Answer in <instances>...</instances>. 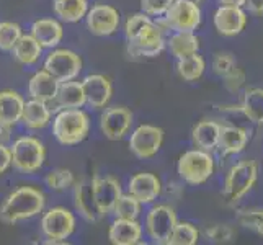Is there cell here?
Masks as SVG:
<instances>
[{
	"instance_id": "7a4b0ae2",
	"label": "cell",
	"mask_w": 263,
	"mask_h": 245,
	"mask_svg": "<svg viewBox=\"0 0 263 245\" xmlns=\"http://www.w3.org/2000/svg\"><path fill=\"white\" fill-rule=\"evenodd\" d=\"M51 123L54 138L62 146H77L90 133V118L82 108L59 110Z\"/></svg>"
},
{
	"instance_id": "ac0fdd59",
	"label": "cell",
	"mask_w": 263,
	"mask_h": 245,
	"mask_svg": "<svg viewBox=\"0 0 263 245\" xmlns=\"http://www.w3.org/2000/svg\"><path fill=\"white\" fill-rule=\"evenodd\" d=\"M74 206H76V211L88 222H95L97 219L102 217V214L98 213V208L95 204L92 178H82L76 183Z\"/></svg>"
},
{
	"instance_id": "83f0119b",
	"label": "cell",
	"mask_w": 263,
	"mask_h": 245,
	"mask_svg": "<svg viewBox=\"0 0 263 245\" xmlns=\"http://www.w3.org/2000/svg\"><path fill=\"white\" fill-rule=\"evenodd\" d=\"M52 10L59 20L77 23L84 20L88 12V0H52Z\"/></svg>"
},
{
	"instance_id": "4dcf8cb0",
	"label": "cell",
	"mask_w": 263,
	"mask_h": 245,
	"mask_svg": "<svg viewBox=\"0 0 263 245\" xmlns=\"http://www.w3.org/2000/svg\"><path fill=\"white\" fill-rule=\"evenodd\" d=\"M178 76L186 80V82H195L203 76L204 72V59L199 56L198 52L192 54V56L178 59L177 64Z\"/></svg>"
},
{
	"instance_id": "277c9868",
	"label": "cell",
	"mask_w": 263,
	"mask_h": 245,
	"mask_svg": "<svg viewBox=\"0 0 263 245\" xmlns=\"http://www.w3.org/2000/svg\"><path fill=\"white\" fill-rule=\"evenodd\" d=\"M41 232L44 234V243L58 245V243H67L66 239H69L76 231V216L72 211H69L64 206L51 208L41 217Z\"/></svg>"
},
{
	"instance_id": "52a82bcc",
	"label": "cell",
	"mask_w": 263,
	"mask_h": 245,
	"mask_svg": "<svg viewBox=\"0 0 263 245\" xmlns=\"http://www.w3.org/2000/svg\"><path fill=\"white\" fill-rule=\"evenodd\" d=\"M43 69L58 82L74 80L82 72V58L70 49H51L44 58Z\"/></svg>"
},
{
	"instance_id": "3957f363",
	"label": "cell",
	"mask_w": 263,
	"mask_h": 245,
	"mask_svg": "<svg viewBox=\"0 0 263 245\" xmlns=\"http://www.w3.org/2000/svg\"><path fill=\"white\" fill-rule=\"evenodd\" d=\"M10 154L13 168L26 175L40 172L46 160V147L34 136H22L15 139L10 146Z\"/></svg>"
},
{
	"instance_id": "484cf974",
	"label": "cell",
	"mask_w": 263,
	"mask_h": 245,
	"mask_svg": "<svg viewBox=\"0 0 263 245\" xmlns=\"http://www.w3.org/2000/svg\"><path fill=\"white\" fill-rule=\"evenodd\" d=\"M219 134H221V124L219 123L201 121L193 128L192 139H193V144L196 146V149L211 152L217 147Z\"/></svg>"
},
{
	"instance_id": "603a6c76",
	"label": "cell",
	"mask_w": 263,
	"mask_h": 245,
	"mask_svg": "<svg viewBox=\"0 0 263 245\" xmlns=\"http://www.w3.org/2000/svg\"><path fill=\"white\" fill-rule=\"evenodd\" d=\"M25 106V98L15 90H0V124L13 128L20 123Z\"/></svg>"
},
{
	"instance_id": "44dd1931",
	"label": "cell",
	"mask_w": 263,
	"mask_h": 245,
	"mask_svg": "<svg viewBox=\"0 0 263 245\" xmlns=\"http://www.w3.org/2000/svg\"><path fill=\"white\" fill-rule=\"evenodd\" d=\"M108 239L115 245H136L142 239V225L138 219L116 217L108 229Z\"/></svg>"
},
{
	"instance_id": "8992f818",
	"label": "cell",
	"mask_w": 263,
	"mask_h": 245,
	"mask_svg": "<svg viewBox=\"0 0 263 245\" xmlns=\"http://www.w3.org/2000/svg\"><path fill=\"white\" fill-rule=\"evenodd\" d=\"M258 177V167L255 160H242L231 168L224 181V196L229 203H237L246 196Z\"/></svg>"
},
{
	"instance_id": "5bb4252c",
	"label": "cell",
	"mask_w": 263,
	"mask_h": 245,
	"mask_svg": "<svg viewBox=\"0 0 263 245\" xmlns=\"http://www.w3.org/2000/svg\"><path fill=\"white\" fill-rule=\"evenodd\" d=\"M92 185H93V198L98 208V213L102 214V217L106 214H111L118 198L123 193L120 180L111 175L93 177Z\"/></svg>"
},
{
	"instance_id": "7bdbcfd3",
	"label": "cell",
	"mask_w": 263,
	"mask_h": 245,
	"mask_svg": "<svg viewBox=\"0 0 263 245\" xmlns=\"http://www.w3.org/2000/svg\"><path fill=\"white\" fill-rule=\"evenodd\" d=\"M246 5L252 13H263V0H246Z\"/></svg>"
},
{
	"instance_id": "e575fe53",
	"label": "cell",
	"mask_w": 263,
	"mask_h": 245,
	"mask_svg": "<svg viewBox=\"0 0 263 245\" xmlns=\"http://www.w3.org/2000/svg\"><path fill=\"white\" fill-rule=\"evenodd\" d=\"M23 34L22 26L13 22H2L0 23V51L10 52L15 43L20 40Z\"/></svg>"
},
{
	"instance_id": "d4e9b609",
	"label": "cell",
	"mask_w": 263,
	"mask_h": 245,
	"mask_svg": "<svg viewBox=\"0 0 263 245\" xmlns=\"http://www.w3.org/2000/svg\"><path fill=\"white\" fill-rule=\"evenodd\" d=\"M10 52L18 64L34 66L43 56V46L31 34H22Z\"/></svg>"
},
{
	"instance_id": "ba28073f",
	"label": "cell",
	"mask_w": 263,
	"mask_h": 245,
	"mask_svg": "<svg viewBox=\"0 0 263 245\" xmlns=\"http://www.w3.org/2000/svg\"><path fill=\"white\" fill-rule=\"evenodd\" d=\"M160 18L172 31H195L201 23V10L193 0H174Z\"/></svg>"
},
{
	"instance_id": "ffe728a7",
	"label": "cell",
	"mask_w": 263,
	"mask_h": 245,
	"mask_svg": "<svg viewBox=\"0 0 263 245\" xmlns=\"http://www.w3.org/2000/svg\"><path fill=\"white\" fill-rule=\"evenodd\" d=\"M85 103V93H84V87L82 82L74 80H67V82H61L58 93L54 102L49 105L52 111H59V110H66V108H82Z\"/></svg>"
},
{
	"instance_id": "30bf717a",
	"label": "cell",
	"mask_w": 263,
	"mask_h": 245,
	"mask_svg": "<svg viewBox=\"0 0 263 245\" xmlns=\"http://www.w3.org/2000/svg\"><path fill=\"white\" fill-rule=\"evenodd\" d=\"M164 33L159 30L154 20L144 26L133 40H128V52L133 58H156L164 51Z\"/></svg>"
},
{
	"instance_id": "d590c367",
	"label": "cell",
	"mask_w": 263,
	"mask_h": 245,
	"mask_svg": "<svg viewBox=\"0 0 263 245\" xmlns=\"http://www.w3.org/2000/svg\"><path fill=\"white\" fill-rule=\"evenodd\" d=\"M152 22V18L146 15L144 12H138L131 16H128V20L124 23V36L126 40H133L136 34H138L144 26L149 25Z\"/></svg>"
},
{
	"instance_id": "e0dca14e",
	"label": "cell",
	"mask_w": 263,
	"mask_h": 245,
	"mask_svg": "<svg viewBox=\"0 0 263 245\" xmlns=\"http://www.w3.org/2000/svg\"><path fill=\"white\" fill-rule=\"evenodd\" d=\"M247 23V15L240 7L221 5L214 13V26L222 36L239 34Z\"/></svg>"
},
{
	"instance_id": "9a60e30c",
	"label": "cell",
	"mask_w": 263,
	"mask_h": 245,
	"mask_svg": "<svg viewBox=\"0 0 263 245\" xmlns=\"http://www.w3.org/2000/svg\"><path fill=\"white\" fill-rule=\"evenodd\" d=\"M82 87L85 93V103L88 106H92L93 110H102L108 106L113 95V85L110 79L102 74H92L82 80Z\"/></svg>"
},
{
	"instance_id": "ab89813d",
	"label": "cell",
	"mask_w": 263,
	"mask_h": 245,
	"mask_svg": "<svg viewBox=\"0 0 263 245\" xmlns=\"http://www.w3.org/2000/svg\"><path fill=\"white\" fill-rule=\"evenodd\" d=\"M206 237L216 243H226L234 237V231L229 225H213L211 229L206 231Z\"/></svg>"
},
{
	"instance_id": "bcb514c9",
	"label": "cell",
	"mask_w": 263,
	"mask_h": 245,
	"mask_svg": "<svg viewBox=\"0 0 263 245\" xmlns=\"http://www.w3.org/2000/svg\"><path fill=\"white\" fill-rule=\"evenodd\" d=\"M198 2H201V0H196V4H198Z\"/></svg>"
},
{
	"instance_id": "4fadbf2b",
	"label": "cell",
	"mask_w": 263,
	"mask_h": 245,
	"mask_svg": "<svg viewBox=\"0 0 263 245\" xmlns=\"http://www.w3.org/2000/svg\"><path fill=\"white\" fill-rule=\"evenodd\" d=\"M133 113L124 106H110L100 116V131L110 141H121L129 134L133 126Z\"/></svg>"
},
{
	"instance_id": "6da1fadb",
	"label": "cell",
	"mask_w": 263,
	"mask_h": 245,
	"mask_svg": "<svg viewBox=\"0 0 263 245\" xmlns=\"http://www.w3.org/2000/svg\"><path fill=\"white\" fill-rule=\"evenodd\" d=\"M46 196L34 186H20L5 198L0 206V221L4 224H16L31 219L44 211Z\"/></svg>"
},
{
	"instance_id": "60d3db41",
	"label": "cell",
	"mask_w": 263,
	"mask_h": 245,
	"mask_svg": "<svg viewBox=\"0 0 263 245\" xmlns=\"http://www.w3.org/2000/svg\"><path fill=\"white\" fill-rule=\"evenodd\" d=\"M224 84H226V88L229 90V92H232V93H235V92H239L240 90V87L246 84V74L240 70V69H237L235 67L231 74H228L224 77Z\"/></svg>"
},
{
	"instance_id": "1f68e13d",
	"label": "cell",
	"mask_w": 263,
	"mask_h": 245,
	"mask_svg": "<svg viewBox=\"0 0 263 245\" xmlns=\"http://www.w3.org/2000/svg\"><path fill=\"white\" fill-rule=\"evenodd\" d=\"M142 204L129 193H121L118 201L113 208L115 217H123V219H138L141 214Z\"/></svg>"
},
{
	"instance_id": "8fae6325",
	"label": "cell",
	"mask_w": 263,
	"mask_h": 245,
	"mask_svg": "<svg viewBox=\"0 0 263 245\" xmlns=\"http://www.w3.org/2000/svg\"><path fill=\"white\" fill-rule=\"evenodd\" d=\"M164 142V131L152 124L138 126L129 136V150L138 159H151L160 150Z\"/></svg>"
},
{
	"instance_id": "b9f144b4",
	"label": "cell",
	"mask_w": 263,
	"mask_h": 245,
	"mask_svg": "<svg viewBox=\"0 0 263 245\" xmlns=\"http://www.w3.org/2000/svg\"><path fill=\"white\" fill-rule=\"evenodd\" d=\"M10 167H12L10 146H7V144H0V175H4Z\"/></svg>"
},
{
	"instance_id": "8d00e7d4",
	"label": "cell",
	"mask_w": 263,
	"mask_h": 245,
	"mask_svg": "<svg viewBox=\"0 0 263 245\" xmlns=\"http://www.w3.org/2000/svg\"><path fill=\"white\" fill-rule=\"evenodd\" d=\"M239 222L246 228L255 231L263 237V210H252V211H242L239 214Z\"/></svg>"
},
{
	"instance_id": "f35d334b",
	"label": "cell",
	"mask_w": 263,
	"mask_h": 245,
	"mask_svg": "<svg viewBox=\"0 0 263 245\" xmlns=\"http://www.w3.org/2000/svg\"><path fill=\"white\" fill-rule=\"evenodd\" d=\"M235 67L237 66H235V61L231 54H216V58L213 59V70L219 77H226L231 74Z\"/></svg>"
},
{
	"instance_id": "4316f807",
	"label": "cell",
	"mask_w": 263,
	"mask_h": 245,
	"mask_svg": "<svg viewBox=\"0 0 263 245\" xmlns=\"http://www.w3.org/2000/svg\"><path fill=\"white\" fill-rule=\"evenodd\" d=\"M249 142V133L237 126H221L219 141H217V147L224 154H239L246 149Z\"/></svg>"
},
{
	"instance_id": "836d02e7",
	"label": "cell",
	"mask_w": 263,
	"mask_h": 245,
	"mask_svg": "<svg viewBox=\"0 0 263 245\" xmlns=\"http://www.w3.org/2000/svg\"><path fill=\"white\" fill-rule=\"evenodd\" d=\"M199 232L193 224L190 222H177L174 232H172L168 243L170 245H195L198 242Z\"/></svg>"
},
{
	"instance_id": "5b68a950",
	"label": "cell",
	"mask_w": 263,
	"mask_h": 245,
	"mask_svg": "<svg viewBox=\"0 0 263 245\" xmlns=\"http://www.w3.org/2000/svg\"><path fill=\"white\" fill-rule=\"evenodd\" d=\"M177 170L188 185H203L214 174V159L208 150H188L178 159Z\"/></svg>"
},
{
	"instance_id": "f546056e",
	"label": "cell",
	"mask_w": 263,
	"mask_h": 245,
	"mask_svg": "<svg viewBox=\"0 0 263 245\" xmlns=\"http://www.w3.org/2000/svg\"><path fill=\"white\" fill-rule=\"evenodd\" d=\"M242 111L252 123L263 124V88L247 90L243 95Z\"/></svg>"
},
{
	"instance_id": "f1b7e54d",
	"label": "cell",
	"mask_w": 263,
	"mask_h": 245,
	"mask_svg": "<svg viewBox=\"0 0 263 245\" xmlns=\"http://www.w3.org/2000/svg\"><path fill=\"white\" fill-rule=\"evenodd\" d=\"M167 46L177 59L192 56L199 49V40L193 31H175L168 36Z\"/></svg>"
},
{
	"instance_id": "cb8c5ba5",
	"label": "cell",
	"mask_w": 263,
	"mask_h": 245,
	"mask_svg": "<svg viewBox=\"0 0 263 245\" xmlns=\"http://www.w3.org/2000/svg\"><path fill=\"white\" fill-rule=\"evenodd\" d=\"M59 84L61 82L54 79L49 72H46L44 69L38 70L34 72L28 82V95L33 100H40V102L51 105L54 102V98H56Z\"/></svg>"
},
{
	"instance_id": "f6af8a7d",
	"label": "cell",
	"mask_w": 263,
	"mask_h": 245,
	"mask_svg": "<svg viewBox=\"0 0 263 245\" xmlns=\"http://www.w3.org/2000/svg\"><path fill=\"white\" fill-rule=\"evenodd\" d=\"M222 5H232V7H242L246 0H219Z\"/></svg>"
},
{
	"instance_id": "9c48e42d",
	"label": "cell",
	"mask_w": 263,
	"mask_h": 245,
	"mask_svg": "<svg viewBox=\"0 0 263 245\" xmlns=\"http://www.w3.org/2000/svg\"><path fill=\"white\" fill-rule=\"evenodd\" d=\"M177 214L174 208L167 204H157L149 210L146 216V231L149 239L154 243L164 245L168 243V239L177 225Z\"/></svg>"
},
{
	"instance_id": "7c38bea8",
	"label": "cell",
	"mask_w": 263,
	"mask_h": 245,
	"mask_svg": "<svg viewBox=\"0 0 263 245\" xmlns=\"http://www.w3.org/2000/svg\"><path fill=\"white\" fill-rule=\"evenodd\" d=\"M87 28L95 36H111L121 25L120 12L110 4H95L85 15Z\"/></svg>"
},
{
	"instance_id": "ee69618b",
	"label": "cell",
	"mask_w": 263,
	"mask_h": 245,
	"mask_svg": "<svg viewBox=\"0 0 263 245\" xmlns=\"http://www.w3.org/2000/svg\"><path fill=\"white\" fill-rule=\"evenodd\" d=\"M10 136H12V128L0 124V144H7L10 141Z\"/></svg>"
},
{
	"instance_id": "2e32d148",
	"label": "cell",
	"mask_w": 263,
	"mask_h": 245,
	"mask_svg": "<svg viewBox=\"0 0 263 245\" xmlns=\"http://www.w3.org/2000/svg\"><path fill=\"white\" fill-rule=\"evenodd\" d=\"M162 185L157 175L149 172H141L129 178L128 193L133 195L141 204H151L160 196Z\"/></svg>"
},
{
	"instance_id": "7402d4cb",
	"label": "cell",
	"mask_w": 263,
	"mask_h": 245,
	"mask_svg": "<svg viewBox=\"0 0 263 245\" xmlns=\"http://www.w3.org/2000/svg\"><path fill=\"white\" fill-rule=\"evenodd\" d=\"M51 121H52V110L48 103L40 102V100H33V98L28 100V102H25L20 123L26 129L40 131L46 128Z\"/></svg>"
},
{
	"instance_id": "74e56055",
	"label": "cell",
	"mask_w": 263,
	"mask_h": 245,
	"mask_svg": "<svg viewBox=\"0 0 263 245\" xmlns=\"http://www.w3.org/2000/svg\"><path fill=\"white\" fill-rule=\"evenodd\" d=\"M141 10L149 16H162L165 15L168 7L174 4V0H139Z\"/></svg>"
},
{
	"instance_id": "d6986e66",
	"label": "cell",
	"mask_w": 263,
	"mask_h": 245,
	"mask_svg": "<svg viewBox=\"0 0 263 245\" xmlns=\"http://www.w3.org/2000/svg\"><path fill=\"white\" fill-rule=\"evenodd\" d=\"M30 34L41 44L43 49H52L64 38V28L56 18H40L31 23Z\"/></svg>"
},
{
	"instance_id": "d6a6232c",
	"label": "cell",
	"mask_w": 263,
	"mask_h": 245,
	"mask_svg": "<svg viewBox=\"0 0 263 245\" xmlns=\"http://www.w3.org/2000/svg\"><path fill=\"white\" fill-rule=\"evenodd\" d=\"M44 183L52 192H66L76 185V177L69 168H54L44 178Z\"/></svg>"
}]
</instances>
